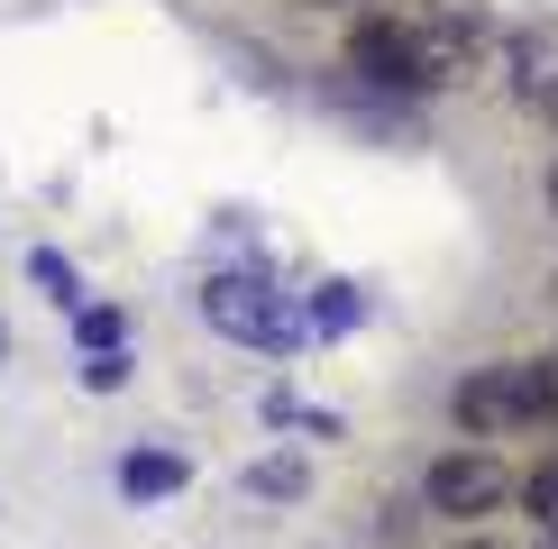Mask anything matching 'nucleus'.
Returning <instances> with one entry per match:
<instances>
[{
  "mask_svg": "<svg viewBox=\"0 0 558 549\" xmlns=\"http://www.w3.org/2000/svg\"><path fill=\"white\" fill-rule=\"evenodd\" d=\"M28 274H37L46 293H56V303H74V266H64L56 247H37V257H28Z\"/></svg>",
  "mask_w": 558,
  "mask_h": 549,
  "instance_id": "nucleus-8",
  "label": "nucleus"
},
{
  "mask_svg": "<svg viewBox=\"0 0 558 549\" xmlns=\"http://www.w3.org/2000/svg\"><path fill=\"white\" fill-rule=\"evenodd\" d=\"M202 320L229 339H247V349H293L302 339V320L284 312V293H266L257 274H211L202 284Z\"/></svg>",
  "mask_w": 558,
  "mask_h": 549,
  "instance_id": "nucleus-3",
  "label": "nucleus"
},
{
  "mask_svg": "<svg viewBox=\"0 0 558 549\" xmlns=\"http://www.w3.org/2000/svg\"><path fill=\"white\" fill-rule=\"evenodd\" d=\"M312 320H320V330H348V320H357V293H348V284H320Z\"/></svg>",
  "mask_w": 558,
  "mask_h": 549,
  "instance_id": "nucleus-9",
  "label": "nucleus"
},
{
  "mask_svg": "<svg viewBox=\"0 0 558 549\" xmlns=\"http://www.w3.org/2000/svg\"><path fill=\"white\" fill-rule=\"evenodd\" d=\"M522 422H558V357H495L458 385V430L495 440Z\"/></svg>",
  "mask_w": 558,
  "mask_h": 549,
  "instance_id": "nucleus-2",
  "label": "nucleus"
},
{
  "mask_svg": "<svg viewBox=\"0 0 558 549\" xmlns=\"http://www.w3.org/2000/svg\"><path fill=\"white\" fill-rule=\"evenodd\" d=\"M83 349H92V357L120 349V312H110V303H92V312H83Z\"/></svg>",
  "mask_w": 558,
  "mask_h": 549,
  "instance_id": "nucleus-7",
  "label": "nucleus"
},
{
  "mask_svg": "<svg viewBox=\"0 0 558 549\" xmlns=\"http://www.w3.org/2000/svg\"><path fill=\"white\" fill-rule=\"evenodd\" d=\"M549 110H558V83H549Z\"/></svg>",
  "mask_w": 558,
  "mask_h": 549,
  "instance_id": "nucleus-12",
  "label": "nucleus"
},
{
  "mask_svg": "<svg viewBox=\"0 0 558 549\" xmlns=\"http://www.w3.org/2000/svg\"><path fill=\"white\" fill-rule=\"evenodd\" d=\"M120 486H129V495H174V486H183V457H174V449H129V457H120Z\"/></svg>",
  "mask_w": 558,
  "mask_h": 549,
  "instance_id": "nucleus-5",
  "label": "nucleus"
},
{
  "mask_svg": "<svg viewBox=\"0 0 558 549\" xmlns=\"http://www.w3.org/2000/svg\"><path fill=\"white\" fill-rule=\"evenodd\" d=\"M312 476H302V457H257L247 467V495H302Z\"/></svg>",
  "mask_w": 558,
  "mask_h": 549,
  "instance_id": "nucleus-6",
  "label": "nucleus"
},
{
  "mask_svg": "<svg viewBox=\"0 0 558 549\" xmlns=\"http://www.w3.org/2000/svg\"><path fill=\"white\" fill-rule=\"evenodd\" d=\"M549 193H558V174H549Z\"/></svg>",
  "mask_w": 558,
  "mask_h": 549,
  "instance_id": "nucleus-13",
  "label": "nucleus"
},
{
  "mask_svg": "<svg viewBox=\"0 0 558 549\" xmlns=\"http://www.w3.org/2000/svg\"><path fill=\"white\" fill-rule=\"evenodd\" d=\"M522 495H531V513L558 532V457H549V467H531V486H522Z\"/></svg>",
  "mask_w": 558,
  "mask_h": 549,
  "instance_id": "nucleus-10",
  "label": "nucleus"
},
{
  "mask_svg": "<svg viewBox=\"0 0 558 549\" xmlns=\"http://www.w3.org/2000/svg\"><path fill=\"white\" fill-rule=\"evenodd\" d=\"M348 64L357 74H376L393 91H430V83H458V64H468V37H458L449 10H430V0H403V10H376L357 19V37H348Z\"/></svg>",
  "mask_w": 558,
  "mask_h": 549,
  "instance_id": "nucleus-1",
  "label": "nucleus"
},
{
  "mask_svg": "<svg viewBox=\"0 0 558 549\" xmlns=\"http://www.w3.org/2000/svg\"><path fill=\"white\" fill-rule=\"evenodd\" d=\"M83 385H92V394H120V385H129V357H120V349L92 357V366H83Z\"/></svg>",
  "mask_w": 558,
  "mask_h": 549,
  "instance_id": "nucleus-11",
  "label": "nucleus"
},
{
  "mask_svg": "<svg viewBox=\"0 0 558 549\" xmlns=\"http://www.w3.org/2000/svg\"><path fill=\"white\" fill-rule=\"evenodd\" d=\"M422 495H430V513L485 522V513H504V503H513V467H504V457H485V449H449V457H430Z\"/></svg>",
  "mask_w": 558,
  "mask_h": 549,
  "instance_id": "nucleus-4",
  "label": "nucleus"
}]
</instances>
